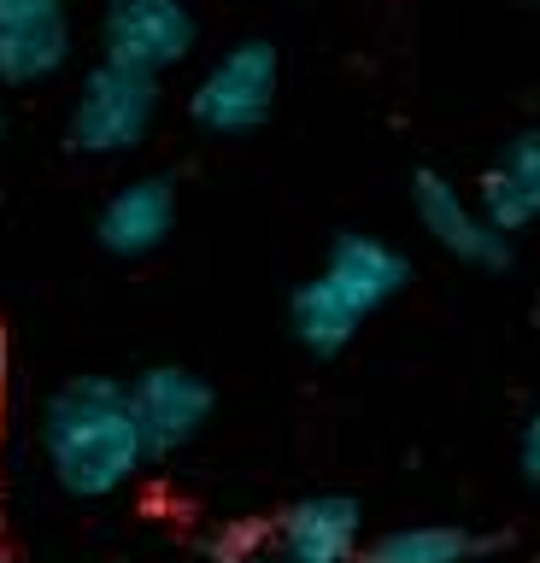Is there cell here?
<instances>
[{
  "label": "cell",
  "instance_id": "obj_1",
  "mask_svg": "<svg viewBox=\"0 0 540 563\" xmlns=\"http://www.w3.org/2000/svg\"><path fill=\"white\" fill-rule=\"evenodd\" d=\"M42 457L71 499H112L147 470V446L130 411V382L71 376L42 405Z\"/></svg>",
  "mask_w": 540,
  "mask_h": 563
},
{
  "label": "cell",
  "instance_id": "obj_2",
  "mask_svg": "<svg viewBox=\"0 0 540 563\" xmlns=\"http://www.w3.org/2000/svg\"><path fill=\"white\" fill-rule=\"evenodd\" d=\"M411 282V258L399 246L376 241V235H346L329 241V253L318 264V276H306L288 299V329L311 358H335L359 341L364 317H376L388 299L406 294Z\"/></svg>",
  "mask_w": 540,
  "mask_h": 563
},
{
  "label": "cell",
  "instance_id": "obj_3",
  "mask_svg": "<svg viewBox=\"0 0 540 563\" xmlns=\"http://www.w3.org/2000/svg\"><path fill=\"white\" fill-rule=\"evenodd\" d=\"M153 118H159V77H142L130 65L100 59L77 82L71 118H65V141L82 158H118V153L142 147Z\"/></svg>",
  "mask_w": 540,
  "mask_h": 563
},
{
  "label": "cell",
  "instance_id": "obj_4",
  "mask_svg": "<svg viewBox=\"0 0 540 563\" xmlns=\"http://www.w3.org/2000/svg\"><path fill=\"white\" fill-rule=\"evenodd\" d=\"M276 95H283V59H276L271 42H235L223 47L212 65L200 70V82L188 88V118L200 123L206 135H253L258 123H271Z\"/></svg>",
  "mask_w": 540,
  "mask_h": 563
},
{
  "label": "cell",
  "instance_id": "obj_5",
  "mask_svg": "<svg viewBox=\"0 0 540 563\" xmlns=\"http://www.w3.org/2000/svg\"><path fill=\"white\" fill-rule=\"evenodd\" d=\"M130 411H135V429H142L147 464H159V457H177L183 446L200 440V429L218 411V394L188 364H147L130 382Z\"/></svg>",
  "mask_w": 540,
  "mask_h": 563
},
{
  "label": "cell",
  "instance_id": "obj_6",
  "mask_svg": "<svg viewBox=\"0 0 540 563\" xmlns=\"http://www.w3.org/2000/svg\"><path fill=\"white\" fill-rule=\"evenodd\" d=\"M411 211L423 223V235L441 246L447 258L470 264V271H505L511 264V235L476 206V194H464L441 170L411 176Z\"/></svg>",
  "mask_w": 540,
  "mask_h": 563
},
{
  "label": "cell",
  "instance_id": "obj_7",
  "mask_svg": "<svg viewBox=\"0 0 540 563\" xmlns=\"http://www.w3.org/2000/svg\"><path fill=\"white\" fill-rule=\"evenodd\" d=\"M200 42V24L183 0H118L100 18V59L130 65L142 77L177 70Z\"/></svg>",
  "mask_w": 540,
  "mask_h": 563
},
{
  "label": "cell",
  "instance_id": "obj_8",
  "mask_svg": "<svg viewBox=\"0 0 540 563\" xmlns=\"http://www.w3.org/2000/svg\"><path fill=\"white\" fill-rule=\"evenodd\" d=\"M271 552L288 563H359L364 505L353 493H306L271 522Z\"/></svg>",
  "mask_w": 540,
  "mask_h": 563
},
{
  "label": "cell",
  "instance_id": "obj_9",
  "mask_svg": "<svg viewBox=\"0 0 540 563\" xmlns=\"http://www.w3.org/2000/svg\"><path fill=\"white\" fill-rule=\"evenodd\" d=\"M170 229H177V183L153 170V176H130L124 188L107 194V206L95 218V241L112 258H147L170 241Z\"/></svg>",
  "mask_w": 540,
  "mask_h": 563
},
{
  "label": "cell",
  "instance_id": "obj_10",
  "mask_svg": "<svg viewBox=\"0 0 540 563\" xmlns=\"http://www.w3.org/2000/svg\"><path fill=\"white\" fill-rule=\"evenodd\" d=\"M476 206L505 229V235H522V229L540 223V123L517 130L494 158H487V170L476 183Z\"/></svg>",
  "mask_w": 540,
  "mask_h": 563
},
{
  "label": "cell",
  "instance_id": "obj_11",
  "mask_svg": "<svg viewBox=\"0 0 540 563\" xmlns=\"http://www.w3.org/2000/svg\"><path fill=\"white\" fill-rule=\"evenodd\" d=\"M487 552H499V534H476L459 522H406L364 540L359 563H476Z\"/></svg>",
  "mask_w": 540,
  "mask_h": 563
},
{
  "label": "cell",
  "instance_id": "obj_12",
  "mask_svg": "<svg viewBox=\"0 0 540 563\" xmlns=\"http://www.w3.org/2000/svg\"><path fill=\"white\" fill-rule=\"evenodd\" d=\"M71 59V18L47 24H0V88H30L59 77Z\"/></svg>",
  "mask_w": 540,
  "mask_h": 563
},
{
  "label": "cell",
  "instance_id": "obj_13",
  "mask_svg": "<svg viewBox=\"0 0 540 563\" xmlns=\"http://www.w3.org/2000/svg\"><path fill=\"white\" fill-rule=\"evenodd\" d=\"M271 545V528H253V522H230L206 540V563H235V558H253Z\"/></svg>",
  "mask_w": 540,
  "mask_h": 563
},
{
  "label": "cell",
  "instance_id": "obj_14",
  "mask_svg": "<svg viewBox=\"0 0 540 563\" xmlns=\"http://www.w3.org/2000/svg\"><path fill=\"white\" fill-rule=\"evenodd\" d=\"M71 18V0H0V24H47Z\"/></svg>",
  "mask_w": 540,
  "mask_h": 563
},
{
  "label": "cell",
  "instance_id": "obj_15",
  "mask_svg": "<svg viewBox=\"0 0 540 563\" xmlns=\"http://www.w3.org/2000/svg\"><path fill=\"white\" fill-rule=\"evenodd\" d=\"M517 470L529 487H540V411L522 422V434H517Z\"/></svg>",
  "mask_w": 540,
  "mask_h": 563
},
{
  "label": "cell",
  "instance_id": "obj_16",
  "mask_svg": "<svg viewBox=\"0 0 540 563\" xmlns=\"http://www.w3.org/2000/svg\"><path fill=\"white\" fill-rule=\"evenodd\" d=\"M7 382H12V334L0 323V394H7Z\"/></svg>",
  "mask_w": 540,
  "mask_h": 563
},
{
  "label": "cell",
  "instance_id": "obj_17",
  "mask_svg": "<svg viewBox=\"0 0 540 563\" xmlns=\"http://www.w3.org/2000/svg\"><path fill=\"white\" fill-rule=\"evenodd\" d=\"M235 563H288V558H276L271 545H265V552H253V558H235Z\"/></svg>",
  "mask_w": 540,
  "mask_h": 563
},
{
  "label": "cell",
  "instance_id": "obj_18",
  "mask_svg": "<svg viewBox=\"0 0 540 563\" xmlns=\"http://www.w3.org/2000/svg\"><path fill=\"white\" fill-rule=\"evenodd\" d=\"M0 147H7V112H0Z\"/></svg>",
  "mask_w": 540,
  "mask_h": 563
},
{
  "label": "cell",
  "instance_id": "obj_19",
  "mask_svg": "<svg viewBox=\"0 0 540 563\" xmlns=\"http://www.w3.org/2000/svg\"><path fill=\"white\" fill-rule=\"evenodd\" d=\"M0 505H7V482H0Z\"/></svg>",
  "mask_w": 540,
  "mask_h": 563
},
{
  "label": "cell",
  "instance_id": "obj_20",
  "mask_svg": "<svg viewBox=\"0 0 540 563\" xmlns=\"http://www.w3.org/2000/svg\"><path fill=\"white\" fill-rule=\"evenodd\" d=\"M529 563H540V552H535V558H529Z\"/></svg>",
  "mask_w": 540,
  "mask_h": 563
},
{
  "label": "cell",
  "instance_id": "obj_21",
  "mask_svg": "<svg viewBox=\"0 0 540 563\" xmlns=\"http://www.w3.org/2000/svg\"><path fill=\"white\" fill-rule=\"evenodd\" d=\"M107 7H118V0H107Z\"/></svg>",
  "mask_w": 540,
  "mask_h": 563
}]
</instances>
